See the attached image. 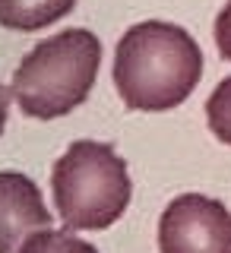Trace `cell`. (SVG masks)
Wrapping results in <instances>:
<instances>
[{"instance_id": "obj_1", "label": "cell", "mask_w": 231, "mask_h": 253, "mask_svg": "<svg viewBox=\"0 0 231 253\" xmlns=\"http://www.w3.org/2000/svg\"><path fill=\"white\" fill-rule=\"evenodd\" d=\"M111 79L130 111H171L200 85L203 51L187 29L149 19L121 35Z\"/></svg>"}, {"instance_id": "obj_2", "label": "cell", "mask_w": 231, "mask_h": 253, "mask_svg": "<svg viewBox=\"0 0 231 253\" xmlns=\"http://www.w3.org/2000/svg\"><path fill=\"white\" fill-rule=\"evenodd\" d=\"M101 67V42L89 29H63L38 42L13 73V98L26 117L54 121L86 105Z\"/></svg>"}, {"instance_id": "obj_3", "label": "cell", "mask_w": 231, "mask_h": 253, "mask_svg": "<svg viewBox=\"0 0 231 253\" xmlns=\"http://www.w3.org/2000/svg\"><path fill=\"white\" fill-rule=\"evenodd\" d=\"M51 190L67 228L101 231L127 212L133 180L127 174V162L108 142L76 139L54 162Z\"/></svg>"}, {"instance_id": "obj_4", "label": "cell", "mask_w": 231, "mask_h": 253, "mask_svg": "<svg viewBox=\"0 0 231 253\" xmlns=\"http://www.w3.org/2000/svg\"><path fill=\"white\" fill-rule=\"evenodd\" d=\"M162 253H231V212L203 193H181L158 218Z\"/></svg>"}, {"instance_id": "obj_5", "label": "cell", "mask_w": 231, "mask_h": 253, "mask_svg": "<svg viewBox=\"0 0 231 253\" xmlns=\"http://www.w3.org/2000/svg\"><path fill=\"white\" fill-rule=\"evenodd\" d=\"M45 228H51V212L38 184L19 171H0V253H19Z\"/></svg>"}, {"instance_id": "obj_6", "label": "cell", "mask_w": 231, "mask_h": 253, "mask_svg": "<svg viewBox=\"0 0 231 253\" xmlns=\"http://www.w3.org/2000/svg\"><path fill=\"white\" fill-rule=\"evenodd\" d=\"M76 0H0V26L13 32H38L70 16Z\"/></svg>"}, {"instance_id": "obj_7", "label": "cell", "mask_w": 231, "mask_h": 253, "mask_svg": "<svg viewBox=\"0 0 231 253\" xmlns=\"http://www.w3.org/2000/svg\"><path fill=\"white\" fill-rule=\"evenodd\" d=\"M19 253H98V250H95L89 241L76 237L73 228H67V231H51V228H45V231L32 234L29 241L22 244Z\"/></svg>"}, {"instance_id": "obj_8", "label": "cell", "mask_w": 231, "mask_h": 253, "mask_svg": "<svg viewBox=\"0 0 231 253\" xmlns=\"http://www.w3.org/2000/svg\"><path fill=\"white\" fill-rule=\"evenodd\" d=\"M206 124L219 142L231 146V76L222 79L206 98Z\"/></svg>"}, {"instance_id": "obj_9", "label": "cell", "mask_w": 231, "mask_h": 253, "mask_svg": "<svg viewBox=\"0 0 231 253\" xmlns=\"http://www.w3.org/2000/svg\"><path fill=\"white\" fill-rule=\"evenodd\" d=\"M212 35H216L219 57H222V60H231V0L219 10L216 26H212Z\"/></svg>"}, {"instance_id": "obj_10", "label": "cell", "mask_w": 231, "mask_h": 253, "mask_svg": "<svg viewBox=\"0 0 231 253\" xmlns=\"http://www.w3.org/2000/svg\"><path fill=\"white\" fill-rule=\"evenodd\" d=\"M10 95H13V89H6V85L0 83V136H3L6 117H10Z\"/></svg>"}]
</instances>
